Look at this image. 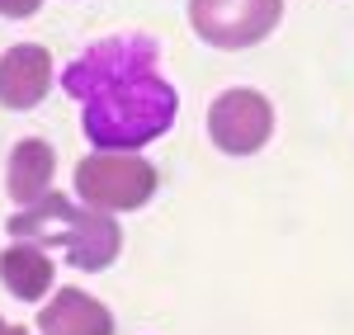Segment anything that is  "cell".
<instances>
[{"mask_svg": "<svg viewBox=\"0 0 354 335\" xmlns=\"http://www.w3.org/2000/svg\"><path fill=\"white\" fill-rule=\"evenodd\" d=\"M156 38L147 33H113L90 43L66 71L62 85L81 104L85 137L100 151H137L170 133L175 123V90L156 71Z\"/></svg>", "mask_w": 354, "mask_h": 335, "instance_id": "obj_1", "label": "cell"}, {"mask_svg": "<svg viewBox=\"0 0 354 335\" xmlns=\"http://www.w3.org/2000/svg\"><path fill=\"white\" fill-rule=\"evenodd\" d=\"M10 236L15 241H28V246H62L66 260L95 274V269H109L118 260V222H113L104 208H76L62 194H48L38 203H28L24 213L10 218Z\"/></svg>", "mask_w": 354, "mask_h": 335, "instance_id": "obj_2", "label": "cell"}, {"mask_svg": "<svg viewBox=\"0 0 354 335\" xmlns=\"http://www.w3.org/2000/svg\"><path fill=\"white\" fill-rule=\"evenodd\" d=\"M76 194L81 203L104 208V213L142 208L156 194V166H147L133 151H95L76 166Z\"/></svg>", "mask_w": 354, "mask_h": 335, "instance_id": "obj_3", "label": "cell"}, {"mask_svg": "<svg viewBox=\"0 0 354 335\" xmlns=\"http://www.w3.org/2000/svg\"><path fill=\"white\" fill-rule=\"evenodd\" d=\"M283 0H189V24L213 48H250L270 38Z\"/></svg>", "mask_w": 354, "mask_h": 335, "instance_id": "obj_4", "label": "cell"}, {"mask_svg": "<svg viewBox=\"0 0 354 335\" xmlns=\"http://www.w3.org/2000/svg\"><path fill=\"white\" fill-rule=\"evenodd\" d=\"M208 133H213V142H218L227 156L260 151L274 133L270 99L255 95V90H227V95H218L213 109H208Z\"/></svg>", "mask_w": 354, "mask_h": 335, "instance_id": "obj_5", "label": "cell"}, {"mask_svg": "<svg viewBox=\"0 0 354 335\" xmlns=\"http://www.w3.org/2000/svg\"><path fill=\"white\" fill-rule=\"evenodd\" d=\"M53 81V57L38 43H19L0 57V104L5 109H33Z\"/></svg>", "mask_w": 354, "mask_h": 335, "instance_id": "obj_6", "label": "cell"}, {"mask_svg": "<svg viewBox=\"0 0 354 335\" xmlns=\"http://www.w3.org/2000/svg\"><path fill=\"white\" fill-rule=\"evenodd\" d=\"M43 335H113V316L81 288H62L38 316Z\"/></svg>", "mask_w": 354, "mask_h": 335, "instance_id": "obj_7", "label": "cell"}, {"mask_svg": "<svg viewBox=\"0 0 354 335\" xmlns=\"http://www.w3.org/2000/svg\"><path fill=\"white\" fill-rule=\"evenodd\" d=\"M53 146L43 137H24L15 151H10V198L15 203H38V198L53 194Z\"/></svg>", "mask_w": 354, "mask_h": 335, "instance_id": "obj_8", "label": "cell"}, {"mask_svg": "<svg viewBox=\"0 0 354 335\" xmlns=\"http://www.w3.org/2000/svg\"><path fill=\"white\" fill-rule=\"evenodd\" d=\"M0 279L19 303H38L53 288V260L38 246H10L0 255Z\"/></svg>", "mask_w": 354, "mask_h": 335, "instance_id": "obj_9", "label": "cell"}, {"mask_svg": "<svg viewBox=\"0 0 354 335\" xmlns=\"http://www.w3.org/2000/svg\"><path fill=\"white\" fill-rule=\"evenodd\" d=\"M38 5H43V0H0V15H5V19H28Z\"/></svg>", "mask_w": 354, "mask_h": 335, "instance_id": "obj_10", "label": "cell"}, {"mask_svg": "<svg viewBox=\"0 0 354 335\" xmlns=\"http://www.w3.org/2000/svg\"><path fill=\"white\" fill-rule=\"evenodd\" d=\"M0 335H28V331H19V326H5V321H0Z\"/></svg>", "mask_w": 354, "mask_h": 335, "instance_id": "obj_11", "label": "cell"}]
</instances>
